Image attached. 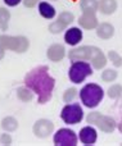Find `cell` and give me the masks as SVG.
<instances>
[{"label":"cell","mask_w":122,"mask_h":146,"mask_svg":"<svg viewBox=\"0 0 122 146\" xmlns=\"http://www.w3.org/2000/svg\"><path fill=\"white\" fill-rule=\"evenodd\" d=\"M39 13L44 18H46V19H53L55 17V9H54V7L46 1L39 3Z\"/></svg>","instance_id":"e0dca14e"},{"label":"cell","mask_w":122,"mask_h":146,"mask_svg":"<svg viewBox=\"0 0 122 146\" xmlns=\"http://www.w3.org/2000/svg\"><path fill=\"white\" fill-rule=\"evenodd\" d=\"M25 86L37 95L39 104H45L53 96L55 80L50 76L46 66H39L25 76Z\"/></svg>","instance_id":"6da1fadb"},{"label":"cell","mask_w":122,"mask_h":146,"mask_svg":"<svg viewBox=\"0 0 122 146\" xmlns=\"http://www.w3.org/2000/svg\"><path fill=\"white\" fill-rule=\"evenodd\" d=\"M21 1H23V0H4V3L8 7H15V5H18Z\"/></svg>","instance_id":"f1b7e54d"},{"label":"cell","mask_w":122,"mask_h":146,"mask_svg":"<svg viewBox=\"0 0 122 146\" xmlns=\"http://www.w3.org/2000/svg\"><path fill=\"white\" fill-rule=\"evenodd\" d=\"M17 96H18V99H19V100L25 101V103H28V101L32 100L33 92H32V90H30L28 87H18Z\"/></svg>","instance_id":"ffe728a7"},{"label":"cell","mask_w":122,"mask_h":146,"mask_svg":"<svg viewBox=\"0 0 122 146\" xmlns=\"http://www.w3.org/2000/svg\"><path fill=\"white\" fill-rule=\"evenodd\" d=\"M116 78H117V71L115 69H105L102 73V80L104 82H113Z\"/></svg>","instance_id":"603a6c76"},{"label":"cell","mask_w":122,"mask_h":146,"mask_svg":"<svg viewBox=\"0 0 122 146\" xmlns=\"http://www.w3.org/2000/svg\"><path fill=\"white\" fill-rule=\"evenodd\" d=\"M121 95H122V86L118 85V83H116V85L111 86L108 88V96L111 99H118Z\"/></svg>","instance_id":"7402d4cb"},{"label":"cell","mask_w":122,"mask_h":146,"mask_svg":"<svg viewBox=\"0 0 122 146\" xmlns=\"http://www.w3.org/2000/svg\"><path fill=\"white\" fill-rule=\"evenodd\" d=\"M76 95H77V90H76L75 87L67 88V90L64 91V94H63V100H64V103H68V104H69L75 98H76Z\"/></svg>","instance_id":"d4e9b609"},{"label":"cell","mask_w":122,"mask_h":146,"mask_svg":"<svg viewBox=\"0 0 122 146\" xmlns=\"http://www.w3.org/2000/svg\"><path fill=\"white\" fill-rule=\"evenodd\" d=\"M68 58L71 62H77V60H90L91 66L94 69H102L107 64V58L103 54V51L97 46H80V48H75L69 50Z\"/></svg>","instance_id":"7a4b0ae2"},{"label":"cell","mask_w":122,"mask_h":146,"mask_svg":"<svg viewBox=\"0 0 122 146\" xmlns=\"http://www.w3.org/2000/svg\"><path fill=\"white\" fill-rule=\"evenodd\" d=\"M104 98V91L97 83H87L80 91V99L87 108H95Z\"/></svg>","instance_id":"3957f363"},{"label":"cell","mask_w":122,"mask_h":146,"mask_svg":"<svg viewBox=\"0 0 122 146\" xmlns=\"http://www.w3.org/2000/svg\"><path fill=\"white\" fill-rule=\"evenodd\" d=\"M0 142H1L3 145H10L12 144V137H10V135L8 133H3L1 137H0Z\"/></svg>","instance_id":"4316f807"},{"label":"cell","mask_w":122,"mask_h":146,"mask_svg":"<svg viewBox=\"0 0 122 146\" xmlns=\"http://www.w3.org/2000/svg\"><path fill=\"white\" fill-rule=\"evenodd\" d=\"M9 19H10L9 10L5 9V8H0V28H1L3 31H7Z\"/></svg>","instance_id":"44dd1931"},{"label":"cell","mask_w":122,"mask_h":146,"mask_svg":"<svg viewBox=\"0 0 122 146\" xmlns=\"http://www.w3.org/2000/svg\"><path fill=\"white\" fill-rule=\"evenodd\" d=\"M75 21V15L71 12H62L59 14L58 19L54 21L53 23L49 25V31L51 33H61L62 31H64L67 28V26L71 25Z\"/></svg>","instance_id":"ba28073f"},{"label":"cell","mask_w":122,"mask_h":146,"mask_svg":"<svg viewBox=\"0 0 122 146\" xmlns=\"http://www.w3.org/2000/svg\"><path fill=\"white\" fill-rule=\"evenodd\" d=\"M97 35L102 40H109L113 35H115V27L111 23H100L97 27Z\"/></svg>","instance_id":"9a60e30c"},{"label":"cell","mask_w":122,"mask_h":146,"mask_svg":"<svg viewBox=\"0 0 122 146\" xmlns=\"http://www.w3.org/2000/svg\"><path fill=\"white\" fill-rule=\"evenodd\" d=\"M54 145L55 146H76L77 136L72 129L61 128L54 135Z\"/></svg>","instance_id":"52a82bcc"},{"label":"cell","mask_w":122,"mask_h":146,"mask_svg":"<svg viewBox=\"0 0 122 146\" xmlns=\"http://www.w3.org/2000/svg\"><path fill=\"white\" fill-rule=\"evenodd\" d=\"M79 25L85 30H94L98 27V18L95 13H82L79 18Z\"/></svg>","instance_id":"7c38bea8"},{"label":"cell","mask_w":122,"mask_h":146,"mask_svg":"<svg viewBox=\"0 0 122 146\" xmlns=\"http://www.w3.org/2000/svg\"><path fill=\"white\" fill-rule=\"evenodd\" d=\"M100 115H102V113H99V111H93V113H90L89 115L86 117V121L87 123L91 126V124H94V126H97V122L99 121Z\"/></svg>","instance_id":"484cf974"},{"label":"cell","mask_w":122,"mask_h":146,"mask_svg":"<svg viewBox=\"0 0 122 146\" xmlns=\"http://www.w3.org/2000/svg\"><path fill=\"white\" fill-rule=\"evenodd\" d=\"M66 55V49L62 44H53L51 46H49L48 51H46V56L49 60L51 62H61Z\"/></svg>","instance_id":"30bf717a"},{"label":"cell","mask_w":122,"mask_h":146,"mask_svg":"<svg viewBox=\"0 0 122 146\" xmlns=\"http://www.w3.org/2000/svg\"><path fill=\"white\" fill-rule=\"evenodd\" d=\"M61 118L63 119L64 123L67 124H77L84 118V110L80 106V104H67L61 113Z\"/></svg>","instance_id":"8992f818"},{"label":"cell","mask_w":122,"mask_h":146,"mask_svg":"<svg viewBox=\"0 0 122 146\" xmlns=\"http://www.w3.org/2000/svg\"><path fill=\"white\" fill-rule=\"evenodd\" d=\"M39 3V0H23V4L26 8H33Z\"/></svg>","instance_id":"83f0119b"},{"label":"cell","mask_w":122,"mask_h":146,"mask_svg":"<svg viewBox=\"0 0 122 146\" xmlns=\"http://www.w3.org/2000/svg\"><path fill=\"white\" fill-rule=\"evenodd\" d=\"M0 46L3 49L15 51V53H25L30 48V41L25 36H0Z\"/></svg>","instance_id":"5b68a950"},{"label":"cell","mask_w":122,"mask_h":146,"mask_svg":"<svg viewBox=\"0 0 122 146\" xmlns=\"http://www.w3.org/2000/svg\"><path fill=\"white\" fill-rule=\"evenodd\" d=\"M117 9V1L116 0H100L99 1V9L103 14H113Z\"/></svg>","instance_id":"2e32d148"},{"label":"cell","mask_w":122,"mask_h":146,"mask_svg":"<svg viewBox=\"0 0 122 146\" xmlns=\"http://www.w3.org/2000/svg\"><path fill=\"white\" fill-rule=\"evenodd\" d=\"M97 139H98L97 129L93 128L91 126L84 127L80 131V141L84 145H94L97 142Z\"/></svg>","instance_id":"8fae6325"},{"label":"cell","mask_w":122,"mask_h":146,"mask_svg":"<svg viewBox=\"0 0 122 146\" xmlns=\"http://www.w3.org/2000/svg\"><path fill=\"white\" fill-rule=\"evenodd\" d=\"M108 58H109V60L112 62L115 67H122V56L118 53H116L115 50H111L108 53Z\"/></svg>","instance_id":"cb8c5ba5"},{"label":"cell","mask_w":122,"mask_h":146,"mask_svg":"<svg viewBox=\"0 0 122 146\" xmlns=\"http://www.w3.org/2000/svg\"><path fill=\"white\" fill-rule=\"evenodd\" d=\"M80 5H81L82 13H97V10L99 9L98 0H81Z\"/></svg>","instance_id":"ac0fdd59"},{"label":"cell","mask_w":122,"mask_h":146,"mask_svg":"<svg viewBox=\"0 0 122 146\" xmlns=\"http://www.w3.org/2000/svg\"><path fill=\"white\" fill-rule=\"evenodd\" d=\"M93 74V66H90L89 62L77 60L72 62V66L68 69V77L71 82L81 83L85 81V78Z\"/></svg>","instance_id":"277c9868"},{"label":"cell","mask_w":122,"mask_h":146,"mask_svg":"<svg viewBox=\"0 0 122 146\" xmlns=\"http://www.w3.org/2000/svg\"><path fill=\"white\" fill-rule=\"evenodd\" d=\"M81 40H82V31L77 27H71L64 33V41H66V44H68V45L75 46Z\"/></svg>","instance_id":"5bb4252c"},{"label":"cell","mask_w":122,"mask_h":146,"mask_svg":"<svg viewBox=\"0 0 122 146\" xmlns=\"http://www.w3.org/2000/svg\"><path fill=\"white\" fill-rule=\"evenodd\" d=\"M97 126L99 127L100 131L105 132V133H112L113 131L116 129V126H117V123H116V121L112 118V117H108V115H100L99 121L97 122Z\"/></svg>","instance_id":"4fadbf2b"},{"label":"cell","mask_w":122,"mask_h":146,"mask_svg":"<svg viewBox=\"0 0 122 146\" xmlns=\"http://www.w3.org/2000/svg\"><path fill=\"white\" fill-rule=\"evenodd\" d=\"M4 50H5V49H3L1 46H0V60L4 58Z\"/></svg>","instance_id":"f546056e"},{"label":"cell","mask_w":122,"mask_h":146,"mask_svg":"<svg viewBox=\"0 0 122 146\" xmlns=\"http://www.w3.org/2000/svg\"><path fill=\"white\" fill-rule=\"evenodd\" d=\"M118 128H120V131L122 132V117H121V122L118 123Z\"/></svg>","instance_id":"4dcf8cb0"},{"label":"cell","mask_w":122,"mask_h":146,"mask_svg":"<svg viewBox=\"0 0 122 146\" xmlns=\"http://www.w3.org/2000/svg\"><path fill=\"white\" fill-rule=\"evenodd\" d=\"M54 131V123L49 119H39L33 124V133L39 139H45Z\"/></svg>","instance_id":"9c48e42d"},{"label":"cell","mask_w":122,"mask_h":146,"mask_svg":"<svg viewBox=\"0 0 122 146\" xmlns=\"http://www.w3.org/2000/svg\"><path fill=\"white\" fill-rule=\"evenodd\" d=\"M1 127L7 132H14L18 128V122L13 117H5L1 121Z\"/></svg>","instance_id":"d6986e66"}]
</instances>
